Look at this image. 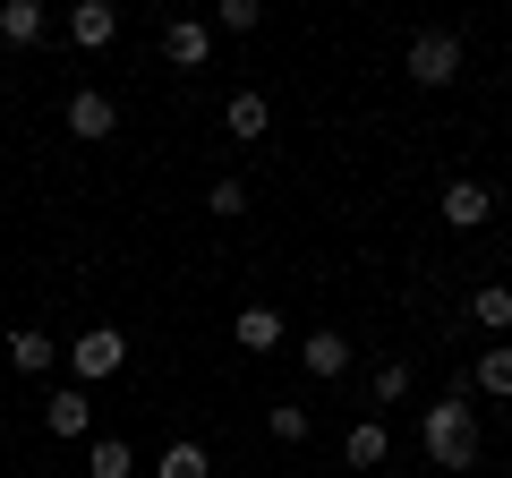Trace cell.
<instances>
[{
	"label": "cell",
	"instance_id": "obj_1",
	"mask_svg": "<svg viewBox=\"0 0 512 478\" xmlns=\"http://www.w3.org/2000/svg\"><path fill=\"white\" fill-rule=\"evenodd\" d=\"M419 444H427L436 470H470V461H478V419L461 410V393H444V402L419 410Z\"/></svg>",
	"mask_w": 512,
	"mask_h": 478
},
{
	"label": "cell",
	"instance_id": "obj_2",
	"mask_svg": "<svg viewBox=\"0 0 512 478\" xmlns=\"http://www.w3.org/2000/svg\"><path fill=\"white\" fill-rule=\"evenodd\" d=\"M402 69H410V86H453V77H461V35H453V26H427V35L410 43Z\"/></svg>",
	"mask_w": 512,
	"mask_h": 478
},
{
	"label": "cell",
	"instance_id": "obj_3",
	"mask_svg": "<svg viewBox=\"0 0 512 478\" xmlns=\"http://www.w3.org/2000/svg\"><path fill=\"white\" fill-rule=\"evenodd\" d=\"M120 359H128L120 325H86V333H77V342H69V368L86 376V385H94V376H120Z\"/></svg>",
	"mask_w": 512,
	"mask_h": 478
},
{
	"label": "cell",
	"instance_id": "obj_4",
	"mask_svg": "<svg viewBox=\"0 0 512 478\" xmlns=\"http://www.w3.org/2000/svg\"><path fill=\"white\" fill-rule=\"evenodd\" d=\"M163 60L197 77L205 60H214V26H205V18H171V26H163Z\"/></svg>",
	"mask_w": 512,
	"mask_h": 478
},
{
	"label": "cell",
	"instance_id": "obj_5",
	"mask_svg": "<svg viewBox=\"0 0 512 478\" xmlns=\"http://www.w3.org/2000/svg\"><path fill=\"white\" fill-rule=\"evenodd\" d=\"M299 368H308V376H325V385H333V376H350V333L316 325L308 342H299Z\"/></svg>",
	"mask_w": 512,
	"mask_h": 478
},
{
	"label": "cell",
	"instance_id": "obj_6",
	"mask_svg": "<svg viewBox=\"0 0 512 478\" xmlns=\"http://www.w3.org/2000/svg\"><path fill=\"white\" fill-rule=\"evenodd\" d=\"M111 35H120V9H111V0H77L69 9V43L77 52H103Z\"/></svg>",
	"mask_w": 512,
	"mask_h": 478
},
{
	"label": "cell",
	"instance_id": "obj_7",
	"mask_svg": "<svg viewBox=\"0 0 512 478\" xmlns=\"http://www.w3.org/2000/svg\"><path fill=\"white\" fill-rule=\"evenodd\" d=\"M111 129H120V103L94 94V86H77L69 94V137H111Z\"/></svg>",
	"mask_w": 512,
	"mask_h": 478
},
{
	"label": "cell",
	"instance_id": "obj_8",
	"mask_svg": "<svg viewBox=\"0 0 512 478\" xmlns=\"http://www.w3.org/2000/svg\"><path fill=\"white\" fill-rule=\"evenodd\" d=\"M231 342L256 350V359H265V350H282V308H265V299H256V308H239V316H231Z\"/></svg>",
	"mask_w": 512,
	"mask_h": 478
},
{
	"label": "cell",
	"instance_id": "obj_9",
	"mask_svg": "<svg viewBox=\"0 0 512 478\" xmlns=\"http://www.w3.org/2000/svg\"><path fill=\"white\" fill-rule=\"evenodd\" d=\"M436 214L453 222V231H478V222L495 214V197H487V188H478V180H453V188H444V205H436Z\"/></svg>",
	"mask_w": 512,
	"mask_h": 478
},
{
	"label": "cell",
	"instance_id": "obj_10",
	"mask_svg": "<svg viewBox=\"0 0 512 478\" xmlns=\"http://www.w3.org/2000/svg\"><path fill=\"white\" fill-rule=\"evenodd\" d=\"M222 129H231V137H248V146H256V137L274 129V103H265V94H231V103H222Z\"/></svg>",
	"mask_w": 512,
	"mask_h": 478
},
{
	"label": "cell",
	"instance_id": "obj_11",
	"mask_svg": "<svg viewBox=\"0 0 512 478\" xmlns=\"http://www.w3.org/2000/svg\"><path fill=\"white\" fill-rule=\"evenodd\" d=\"M154 478H214V453H205L197 436H180V444H163V461H154Z\"/></svg>",
	"mask_w": 512,
	"mask_h": 478
},
{
	"label": "cell",
	"instance_id": "obj_12",
	"mask_svg": "<svg viewBox=\"0 0 512 478\" xmlns=\"http://www.w3.org/2000/svg\"><path fill=\"white\" fill-rule=\"evenodd\" d=\"M86 478H137V453H128V436H94V444H86Z\"/></svg>",
	"mask_w": 512,
	"mask_h": 478
},
{
	"label": "cell",
	"instance_id": "obj_13",
	"mask_svg": "<svg viewBox=\"0 0 512 478\" xmlns=\"http://www.w3.org/2000/svg\"><path fill=\"white\" fill-rule=\"evenodd\" d=\"M43 0H0V43H43Z\"/></svg>",
	"mask_w": 512,
	"mask_h": 478
},
{
	"label": "cell",
	"instance_id": "obj_14",
	"mask_svg": "<svg viewBox=\"0 0 512 478\" xmlns=\"http://www.w3.org/2000/svg\"><path fill=\"white\" fill-rule=\"evenodd\" d=\"M52 333H35V325H18V333H9V368H18V376H43V368H52Z\"/></svg>",
	"mask_w": 512,
	"mask_h": 478
},
{
	"label": "cell",
	"instance_id": "obj_15",
	"mask_svg": "<svg viewBox=\"0 0 512 478\" xmlns=\"http://www.w3.org/2000/svg\"><path fill=\"white\" fill-rule=\"evenodd\" d=\"M384 453H393V436H384L376 419H359V427H350V436H342V461H350V470H376Z\"/></svg>",
	"mask_w": 512,
	"mask_h": 478
},
{
	"label": "cell",
	"instance_id": "obj_16",
	"mask_svg": "<svg viewBox=\"0 0 512 478\" xmlns=\"http://www.w3.org/2000/svg\"><path fill=\"white\" fill-rule=\"evenodd\" d=\"M470 325L512 333V291H504V282H478V291H470Z\"/></svg>",
	"mask_w": 512,
	"mask_h": 478
},
{
	"label": "cell",
	"instance_id": "obj_17",
	"mask_svg": "<svg viewBox=\"0 0 512 478\" xmlns=\"http://www.w3.org/2000/svg\"><path fill=\"white\" fill-rule=\"evenodd\" d=\"M43 419H52V436H86V427H94V402H86V393H52V410H43Z\"/></svg>",
	"mask_w": 512,
	"mask_h": 478
},
{
	"label": "cell",
	"instance_id": "obj_18",
	"mask_svg": "<svg viewBox=\"0 0 512 478\" xmlns=\"http://www.w3.org/2000/svg\"><path fill=\"white\" fill-rule=\"evenodd\" d=\"M367 393H376L384 410H393V402H410V359H376V368H367Z\"/></svg>",
	"mask_w": 512,
	"mask_h": 478
},
{
	"label": "cell",
	"instance_id": "obj_19",
	"mask_svg": "<svg viewBox=\"0 0 512 478\" xmlns=\"http://www.w3.org/2000/svg\"><path fill=\"white\" fill-rule=\"evenodd\" d=\"M478 393H495V402H512V342L478 350Z\"/></svg>",
	"mask_w": 512,
	"mask_h": 478
},
{
	"label": "cell",
	"instance_id": "obj_20",
	"mask_svg": "<svg viewBox=\"0 0 512 478\" xmlns=\"http://www.w3.org/2000/svg\"><path fill=\"white\" fill-rule=\"evenodd\" d=\"M214 26H222V35H256V26H265V9H256V0H222Z\"/></svg>",
	"mask_w": 512,
	"mask_h": 478
},
{
	"label": "cell",
	"instance_id": "obj_21",
	"mask_svg": "<svg viewBox=\"0 0 512 478\" xmlns=\"http://www.w3.org/2000/svg\"><path fill=\"white\" fill-rule=\"evenodd\" d=\"M205 214L239 222V214H248V180H214V197H205Z\"/></svg>",
	"mask_w": 512,
	"mask_h": 478
},
{
	"label": "cell",
	"instance_id": "obj_22",
	"mask_svg": "<svg viewBox=\"0 0 512 478\" xmlns=\"http://www.w3.org/2000/svg\"><path fill=\"white\" fill-rule=\"evenodd\" d=\"M265 427H274L282 444H299V436H308V410H299V402H274V410H265Z\"/></svg>",
	"mask_w": 512,
	"mask_h": 478
}]
</instances>
